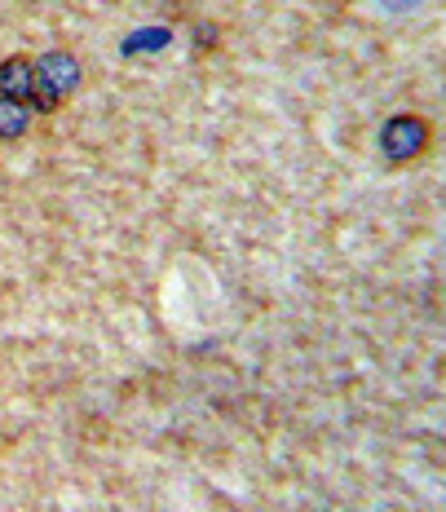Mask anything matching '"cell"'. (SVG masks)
I'll use <instances>...</instances> for the list:
<instances>
[{
    "instance_id": "cell-4",
    "label": "cell",
    "mask_w": 446,
    "mask_h": 512,
    "mask_svg": "<svg viewBox=\"0 0 446 512\" xmlns=\"http://www.w3.org/2000/svg\"><path fill=\"white\" fill-rule=\"evenodd\" d=\"M31 106L14 102V98H0V142H18V137L31 133Z\"/></svg>"
},
{
    "instance_id": "cell-1",
    "label": "cell",
    "mask_w": 446,
    "mask_h": 512,
    "mask_svg": "<svg viewBox=\"0 0 446 512\" xmlns=\"http://www.w3.org/2000/svg\"><path fill=\"white\" fill-rule=\"evenodd\" d=\"M84 71L80 58L71 49H49L36 58V93H31V111L36 115H53L71 93L80 89Z\"/></svg>"
},
{
    "instance_id": "cell-2",
    "label": "cell",
    "mask_w": 446,
    "mask_h": 512,
    "mask_svg": "<svg viewBox=\"0 0 446 512\" xmlns=\"http://www.w3.org/2000/svg\"><path fill=\"white\" fill-rule=\"evenodd\" d=\"M433 146V124L416 111H398L380 124V155L389 164H411Z\"/></svg>"
},
{
    "instance_id": "cell-3",
    "label": "cell",
    "mask_w": 446,
    "mask_h": 512,
    "mask_svg": "<svg viewBox=\"0 0 446 512\" xmlns=\"http://www.w3.org/2000/svg\"><path fill=\"white\" fill-rule=\"evenodd\" d=\"M31 93H36V62L14 53V58L0 62V98H14L31 106Z\"/></svg>"
},
{
    "instance_id": "cell-5",
    "label": "cell",
    "mask_w": 446,
    "mask_h": 512,
    "mask_svg": "<svg viewBox=\"0 0 446 512\" xmlns=\"http://www.w3.org/2000/svg\"><path fill=\"white\" fill-rule=\"evenodd\" d=\"M380 5H385L389 14H407V9H416L420 0H380Z\"/></svg>"
}]
</instances>
